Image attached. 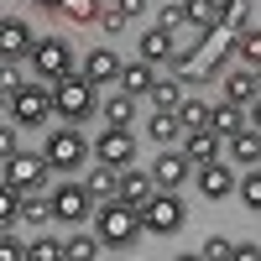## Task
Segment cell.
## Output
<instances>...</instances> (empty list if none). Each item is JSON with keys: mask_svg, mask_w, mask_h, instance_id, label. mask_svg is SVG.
<instances>
[{"mask_svg": "<svg viewBox=\"0 0 261 261\" xmlns=\"http://www.w3.org/2000/svg\"><path fill=\"white\" fill-rule=\"evenodd\" d=\"M6 115H11L21 130H42V125L53 120V89H47L42 79H27V84L6 99Z\"/></svg>", "mask_w": 261, "mask_h": 261, "instance_id": "cell-4", "label": "cell"}, {"mask_svg": "<svg viewBox=\"0 0 261 261\" xmlns=\"http://www.w3.org/2000/svg\"><path fill=\"white\" fill-rule=\"evenodd\" d=\"M89 157L120 172V167H130V162H136V136H130L125 125H105L99 136L89 141Z\"/></svg>", "mask_w": 261, "mask_h": 261, "instance_id": "cell-9", "label": "cell"}, {"mask_svg": "<svg viewBox=\"0 0 261 261\" xmlns=\"http://www.w3.org/2000/svg\"><path fill=\"white\" fill-rule=\"evenodd\" d=\"M178 21H183V0H162V6H157V27H178Z\"/></svg>", "mask_w": 261, "mask_h": 261, "instance_id": "cell-38", "label": "cell"}, {"mask_svg": "<svg viewBox=\"0 0 261 261\" xmlns=\"http://www.w3.org/2000/svg\"><path fill=\"white\" fill-rule=\"evenodd\" d=\"M6 99H11V94H6V89H0V115H6Z\"/></svg>", "mask_w": 261, "mask_h": 261, "instance_id": "cell-43", "label": "cell"}, {"mask_svg": "<svg viewBox=\"0 0 261 261\" xmlns=\"http://www.w3.org/2000/svg\"><path fill=\"white\" fill-rule=\"evenodd\" d=\"M230 53L241 58V68H261V32H256V27H246V32H235V42H230Z\"/></svg>", "mask_w": 261, "mask_h": 261, "instance_id": "cell-24", "label": "cell"}, {"mask_svg": "<svg viewBox=\"0 0 261 261\" xmlns=\"http://www.w3.org/2000/svg\"><path fill=\"white\" fill-rule=\"evenodd\" d=\"M183 157H188L193 167L220 162V136H214L209 125H199V130H183Z\"/></svg>", "mask_w": 261, "mask_h": 261, "instance_id": "cell-13", "label": "cell"}, {"mask_svg": "<svg viewBox=\"0 0 261 261\" xmlns=\"http://www.w3.org/2000/svg\"><path fill=\"white\" fill-rule=\"evenodd\" d=\"M99 32H110V37L125 32V11L115 6V0H110V6H99Z\"/></svg>", "mask_w": 261, "mask_h": 261, "instance_id": "cell-35", "label": "cell"}, {"mask_svg": "<svg viewBox=\"0 0 261 261\" xmlns=\"http://www.w3.org/2000/svg\"><path fill=\"white\" fill-rule=\"evenodd\" d=\"M193 178V162L183 157V151H167L162 146V157L151 162V188H183Z\"/></svg>", "mask_w": 261, "mask_h": 261, "instance_id": "cell-11", "label": "cell"}, {"mask_svg": "<svg viewBox=\"0 0 261 261\" xmlns=\"http://www.w3.org/2000/svg\"><path fill=\"white\" fill-rule=\"evenodd\" d=\"M16 220H21V193H16L6 178H0V230H11Z\"/></svg>", "mask_w": 261, "mask_h": 261, "instance_id": "cell-30", "label": "cell"}, {"mask_svg": "<svg viewBox=\"0 0 261 261\" xmlns=\"http://www.w3.org/2000/svg\"><path fill=\"white\" fill-rule=\"evenodd\" d=\"M225 99L241 105V110H251V105H261V73L256 68H235L225 79Z\"/></svg>", "mask_w": 261, "mask_h": 261, "instance_id": "cell-12", "label": "cell"}, {"mask_svg": "<svg viewBox=\"0 0 261 261\" xmlns=\"http://www.w3.org/2000/svg\"><path fill=\"white\" fill-rule=\"evenodd\" d=\"M27 58H32V79H42V84H58L63 73H73V47H68V37H58V32L37 37Z\"/></svg>", "mask_w": 261, "mask_h": 261, "instance_id": "cell-6", "label": "cell"}, {"mask_svg": "<svg viewBox=\"0 0 261 261\" xmlns=\"http://www.w3.org/2000/svg\"><path fill=\"white\" fill-rule=\"evenodd\" d=\"M84 188H89V199L105 204V199H115V167H89V178H84Z\"/></svg>", "mask_w": 261, "mask_h": 261, "instance_id": "cell-26", "label": "cell"}, {"mask_svg": "<svg viewBox=\"0 0 261 261\" xmlns=\"http://www.w3.org/2000/svg\"><path fill=\"white\" fill-rule=\"evenodd\" d=\"M21 220H32V225H47V220H53V209H47V193H21Z\"/></svg>", "mask_w": 261, "mask_h": 261, "instance_id": "cell-31", "label": "cell"}, {"mask_svg": "<svg viewBox=\"0 0 261 261\" xmlns=\"http://www.w3.org/2000/svg\"><path fill=\"white\" fill-rule=\"evenodd\" d=\"M199 256H209V261H225V256H230V235H209V241L199 246Z\"/></svg>", "mask_w": 261, "mask_h": 261, "instance_id": "cell-40", "label": "cell"}, {"mask_svg": "<svg viewBox=\"0 0 261 261\" xmlns=\"http://www.w3.org/2000/svg\"><path fill=\"white\" fill-rule=\"evenodd\" d=\"M27 79H32V73L21 68V63H0V89H6V94H16L21 84H27Z\"/></svg>", "mask_w": 261, "mask_h": 261, "instance_id": "cell-36", "label": "cell"}, {"mask_svg": "<svg viewBox=\"0 0 261 261\" xmlns=\"http://www.w3.org/2000/svg\"><path fill=\"white\" fill-rule=\"evenodd\" d=\"M32 42H37L32 21H21V16H0V63H21V58L32 53Z\"/></svg>", "mask_w": 261, "mask_h": 261, "instance_id": "cell-10", "label": "cell"}, {"mask_svg": "<svg viewBox=\"0 0 261 261\" xmlns=\"http://www.w3.org/2000/svg\"><path fill=\"white\" fill-rule=\"evenodd\" d=\"M99 115H105V125H130V120H136V94H125V89H115L110 99L99 105Z\"/></svg>", "mask_w": 261, "mask_h": 261, "instance_id": "cell-23", "label": "cell"}, {"mask_svg": "<svg viewBox=\"0 0 261 261\" xmlns=\"http://www.w3.org/2000/svg\"><path fill=\"white\" fill-rule=\"evenodd\" d=\"M146 136L157 141V146H172V141L183 136V125H178V115H172V110H157V115L146 120Z\"/></svg>", "mask_w": 261, "mask_h": 261, "instance_id": "cell-25", "label": "cell"}, {"mask_svg": "<svg viewBox=\"0 0 261 261\" xmlns=\"http://www.w3.org/2000/svg\"><path fill=\"white\" fill-rule=\"evenodd\" d=\"M246 125V110H241V105H230V99H220V105H209V130H214V136H235V130H241Z\"/></svg>", "mask_w": 261, "mask_h": 261, "instance_id": "cell-21", "label": "cell"}, {"mask_svg": "<svg viewBox=\"0 0 261 261\" xmlns=\"http://www.w3.org/2000/svg\"><path fill=\"white\" fill-rule=\"evenodd\" d=\"M47 209H53V220H63V225H84L94 214V199H89V188L84 183H58V188H47Z\"/></svg>", "mask_w": 261, "mask_h": 261, "instance_id": "cell-8", "label": "cell"}, {"mask_svg": "<svg viewBox=\"0 0 261 261\" xmlns=\"http://www.w3.org/2000/svg\"><path fill=\"white\" fill-rule=\"evenodd\" d=\"M16 151H21V125L16 120H0V162L16 157Z\"/></svg>", "mask_w": 261, "mask_h": 261, "instance_id": "cell-34", "label": "cell"}, {"mask_svg": "<svg viewBox=\"0 0 261 261\" xmlns=\"http://www.w3.org/2000/svg\"><path fill=\"white\" fill-rule=\"evenodd\" d=\"M94 235H99V246H115V251H130L141 241V214H136V204H120V199H105L99 209H94Z\"/></svg>", "mask_w": 261, "mask_h": 261, "instance_id": "cell-2", "label": "cell"}, {"mask_svg": "<svg viewBox=\"0 0 261 261\" xmlns=\"http://www.w3.org/2000/svg\"><path fill=\"white\" fill-rule=\"evenodd\" d=\"M63 16L79 21V27H94L99 21V0H63Z\"/></svg>", "mask_w": 261, "mask_h": 261, "instance_id": "cell-33", "label": "cell"}, {"mask_svg": "<svg viewBox=\"0 0 261 261\" xmlns=\"http://www.w3.org/2000/svg\"><path fill=\"white\" fill-rule=\"evenodd\" d=\"M63 256H68V261H94L99 256V235H73V241H63Z\"/></svg>", "mask_w": 261, "mask_h": 261, "instance_id": "cell-29", "label": "cell"}, {"mask_svg": "<svg viewBox=\"0 0 261 261\" xmlns=\"http://www.w3.org/2000/svg\"><path fill=\"white\" fill-rule=\"evenodd\" d=\"M183 21L193 32L214 37V32H220V0H183Z\"/></svg>", "mask_w": 261, "mask_h": 261, "instance_id": "cell-18", "label": "cell"}, {"mask_svg": "<svg viewBox=\"0 0 261 261\" xmlns=\"http://www.w3.org/2000/svg\"><path fill=\"white\" fill-rule=\"evenodd\" d=\"M115 84H120L125 94L146 99V89L157 84V68H151V63H141V58H136V63H120V79H115Z\"/></svg>", "mask_w": 261, "mask_h": 261, "instance_id": "cell-19", "label": "cell"}, {"mask_svg": "<svg viewBox=\"0 0 261 261\" xmlns=\"http://www.w3.org/2000/svg\"><path fill=\"white\" fill-rule=\"evenodd\" d=\"M37 6H42V11H63V0H37Z\"/></svg>", "mask_w": 261, "mask_h": 261, "instance_id": "cell-42", "label": "cell"}, {"mask_svg": "<svg viewBox=\"0 0 261 261\" xmlns=\"http://www.w3.org/2000/svg\"><path fill=\"white\" fill-rule=\"evenodd\" d=\"M0 178H6L16 193H47V178H53V167L42 151H16V157L0 162Z\"/></svg>", "mask_w": 261, "mask_h": 261, "instance_id": "cell-7", "label": "cell"}, {"mask_svg": "<svg viewBox=\"0 0 261 261\" xmlns=\"http://www.w3.org/2000/svg\"><path fill=\"white\" fill-rule=\"evenodd\" d=\"M225 141H230V157L241 162V167H261V136H256V125H241Z\"/></svg>", "mask_w": 261, "mask_h": 261, "instance_id": "cell-20", "label": "cell"}, {"mask_svg": "<svg viewBox=\"0 0 261 261\" xmlns=\"http://www.w3.org/2000/svg\"><path fill=\"white\" fill-rule=\"evenodd\" d=\"M89 84H115L120 79V58L110 47H89V58H84V68H79Z\"/></svg>", "mask_w": 261, "mask_h": 261, "instance_id": "cell-17", "label": "cell"}, {"mask_svg": "<svg viewBox=\"0 0 261 261\" xmlns=\"http://www.w3.org/2000/svg\"><path fill=\"white\" fill-rule=\"evenodd\" d=\"M146 193H151V172H141V167H120L115 172V199L120 204H146Z\"/></svg>", "mask_w": 261, "mask_h": 261, "instance_id": "cell-15", "label": "cell"}, {"mask_svg": "<svg viewBox=\"0 0 261 261\" xmlns=\"http://www.w3.org/2000/svg\"><path fill=\"white\" fill-rule=\"evenodd\" d=\"M115 6L125 11V21H136V16H146V0H115Z\"/></svg>", "mask_w": 261, "mask_h": 261, "instance_id": "cell-41", "label": "cell"}, {"mask_svg": "<svg viewBox=\"0 0 261 261\" xmlns=\"http://www.w3.org/2000/svg\"><path fill=\"white\" fill-rule=\"evenodd\" d=\"M27 261H63V241L58 235H37L27 246Z\"/></svg>", "mask_w": 261, "mask_h": 261, "instance_id": "cell-32", "label": "cell"}, {"mask_svg": "<svg viewBox=\"0 0 261 261\" xmlns=\"http://www.w3.org/2000/svg\"><path fill=\"white\" fill-rule=\"evenodd\" d=\"M42 157H47L53 172H79L84 162H89V141H84L79 125H53L47 141H42Z\"/></svg>", "mask_w": 261, "mask_h": 261, "instance_id": "cell-5", "label": "cell"}, {"mask_svg": "<svg viewBox=\"0 0 261 261\" xmlns=\"http://www.w3.org/2000/svg\"><path fill=\"white\" fill-rule=\"evenodd\" d=\"M220 27H230V32L256 27V0H220Z\"/></svg>", "mask_w": 261, "mask_h": 261, "instance_id": "cell-22", "label": "cell"}, {"mask_svg": "<svg viewBox=\"0 0 261 261\" xmlns=\"http://www.w3.org/2000/svg\"><path fill=\"white\" fill-rule=\"evenodd\" d=\"M47 89H53V115H58L63 125H84V120H89V115L99 110L94 84L84 79L79 68H73V73H63L58 84H47Z\"/></svg>", "mask_w": 261, "mask_h": 261, "instance_id": "cell-1", "label": "cell"}, {"mask_svg": "<svg viewBox=\"0 0 261 261\" xmlns=\"http://www.w3.org/2000/svg\"><path fill=\"white\" fill-rule=\"evenodd\" d=\"M0 261H27V246H21L11 230H0Z\"/></svg>", "mask_w": 261, "mask_h": 261, "instance_id": "cell-39", "label": "cell"}, {"mask_svg": "<svg viewBox=\"0 0 261 261\" xmlns=\"http://www.w3.org/2000/svg\"><path fill=\"white\" fill-rule=\"evenodd\" d=\"M136 214H141V230L146 235H178L183 220H188V204L178 199V188H151Z\"/></svg>", "mask_w": 261, "mask_h": 261, "instance_id": "cell-3", "label": "cell"}, {"mask_svg": "<svg viewBox=\"0 0 261 261\" xmlns=\"http://www.w3.org/2000/svg\"><path fill=\"white\" fill-rule=\"evenodd\" d=\"M178 125L183 130H199V125H209V99H178Z\"/></svg>", "mask_w": 261, "mask_h": 261, "instance_id": "cell-27", "label": "cell"}, {"mask_svg": "<svg viewBox=\"0 0 261 261\" xmlns=\"http://www.w3.org/2000/svg\"><path fill=\"white\" fill-rule=\"evenodd\" d=\"M241 199H246V209H261V167H251V178L241 183Z\"/></svg>", "mask_w": 261, "mask_h": 261, "instance_id": "cell-37", "label": "cell"}, {"mask_svg": "<svg viewBox=\"0 0 261 261\" xmlns=\"http://www.w3.org/2000/svg\"><path fill=\"white\" fill-rule=\"evenodd\" d=\"M172 47H178V42H172V32H167V27H146V32H141V42H136V58L157 68V63H167V58H172Z\"/></svg>", "mask_w": 261, "mask_h": 261, "instance_id": "cell-16", "label": "cell"}, {"mask_svg": "<svg viewBox=\"0 0 261 261\" xmlns=\"http://www.w3.org/2000/svg\"><path fill=\"white\" fill-rule=\"evenodd\" d=\"M146 99L157 105V110H178V99H183V84H178V79H157V84L146 89Z\"/></svg>", "mask_w": 261, "mask_h": 261, "instance_id": "cell-28", "label": "cell"}, {"mask_svg": "<svg viewBox=\"0 0 261 261\" xmlns=\"http://www.w3.org/2000/svg\"><path fill=\"white\" fill-rule=\"evenodd\" d=\"M193 178H199V193H204V199H230V193H235V172L220 167V162L193 167Z\"/></svg>", "mask_w": 261, "mask_h": 261, "instance_id": "cell-14", "label": "cell"}]
</instances>
